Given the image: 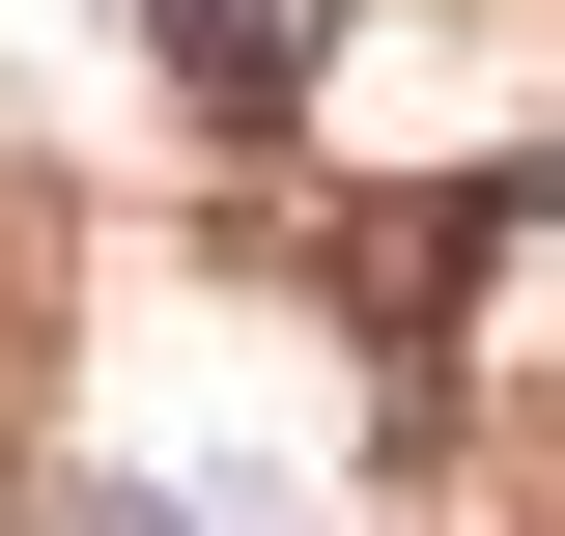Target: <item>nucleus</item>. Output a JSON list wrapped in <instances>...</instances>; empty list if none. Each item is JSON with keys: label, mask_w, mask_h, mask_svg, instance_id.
<instances>
[{"label": "nucleus", "mask_w": 565, "mask_h": 536, "mask_svg": "<svg viewBox=\"0 0 565 536\" xmlns=\"http://www.w3.org/2000/svg\"><path fill=\"white\" fill-rule=\"evenodd\" d=\"M0 536H29V452H0Z\"/></svg>", "instance_id": "nucleus-2"}, {"label": "nucleus", "mask_w": 565, "mask_h": 536, "mask_svg": "<svg viewBox=\"0 0 565 536\" xmlns=\"http://www.w3.org/2000/svg\"><path fill=\"white\" fill-rule=\"evenodd\" d=\"M114 29H141V85H170V114H226V141L311 114V57H340V0H114Z\"/></svg>", "instance_id": "nucleus-1"}]
</instances>
